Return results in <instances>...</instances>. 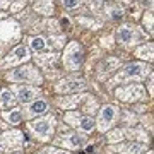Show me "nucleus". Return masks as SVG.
<instances>
[{
    "instance_id": "obj_1",
    "label": "nucleus",
    "mask_w": 154,
    "mask_h": 154,
    "mask_svg": "<svg viewBox=\"0 0 154 154\" xmlns=\"http://www.w3.org/2000/svg\"><path fill=\"white\" fill-rule=\"evenodd\" d=\"M9 81L12 82H29V84H41L43 77L38 72V69H34L33 65H22L14 69L12 72H9L7 75Z\"/></svg>"
},
{
    "instance_id": "obj_2",
    "label": "nucleus",
    "mask_w": 154,
    "mask_h": 154,
    "mask_svg": "<svg viewBox=\"0 0 154 154\" xmlns=\"http://www.w3.org/2000/svg\"><path fill=\"white\" fill-rule=\"evenodd\" d=\"M29 130L39 140H48L53 135V130H55V116L48 115L43 116V118H36L29 123Z\"/></svg>"
},
{
    "instance_id": "obj_3",
    "label": "nucleus",
    "mask_w": 154,
    "mask_h": 154,
    "mask_svg": "<svg viewBox=\"0 0 154 154\" xmlns=\"http://www.w3.org/2000/svg\"><path fill=\"white\" fill-rule=\"evenodd\" d=\"M84 63V50L79 43H69L63 53V65L69 70H77Z\"/></svg>"
},
{
    "instance_id": "obj_4",
    "label": "nucleus",
    "mask_w": 154,
    "mask_h": 154,
    "mask_svg": "<svg viewBox=\"0 0 154 154\" xmlns=\"http://www.w3.org/2000/svg\"><path fill=\"white\" fill-rule=\"evenodd\" d=\"M149 74V67L146 63L140 62H132L125 65V69L122 70V74H118L116 77V82L118 81H132V79H144Z\"/></svg>"
},
{
    "instance_id": "obj_5",
    "label": "nucleus",
    "mask_w": 154,
    "mask_h": 154,
    "mask_svg": "<svg viewBox=\"0 0 154 154\" xmlns=\"http://www.w3.org/2000/svg\"><path fill=\"white\" fill-rule=\"evenodd\" d=\"M116 115H118V111L113 105H105L99 111V118H98V128L101 132H106V130H110L113 123L116 120Z\"/></svg>"
},
{
    "instance_id": "obj_6",
    "label": "nucleus",
    "mask_w": 154,
    "mask_h": 154,
    "mask_svg": "<svg viewBox=\"0 0 154 154\" xmlns=\"http://www.w3.org/2000/svg\"><path fill=\"white\" fill-rule=\"evenodd\" d=\"M116 98L122 99V101H127V103H132V101L146 98V91H144L142 86H139V84H130V86H127V88L116 89Z\"/></svg>"
},
{
    "instance_id": "obj_7",
    "label": "nucleus",
    "mask_w": 154,
    "mask_h": 154,
    "mask_svg": "<svg viewBox=\"0 0 154 154\" xmlns=\"http://www.w3.org/2000/svg\"><path fill=\"white\" fill-rule=\"evenodd\" d=\"M67 118V122L70 123V125H74L75 128H79V130H82V132H86V134H89V132H93L94 130V123L96 122L91 118V116H86V115H79V113H69V115L65 116Z\"/></svg>"
},
{
    "instance_id": "obj_8",
    "label": "nucleus",
    "mask_w": 154,
    "mask_h": 154,
    "mask_svg": "<svg viewBox=\"0 0 154 154\" xmlns=\"http://www.w3.org/2000/svg\"><path fill=\"white\" fill-rule=\"evenodd\" d=\"M116 39L118 43L123 45V46H132V45H137L139 39H140V34L134 26H122L116 31Z\"/></svg>"
},
{
    "instance_id": "obj_9",
    "label": "nucleus",
    "mask_w": 154,
    "mask_h": 154,
    "mask_svg": "<svg viewBox=\"0 0 154 154\" xmlns=\"http://www.w3.org/2000/svg\"><path fill=\"white\" fill-rule=\"evenodd\" d=\"M29 48L26 46V45H19V46H16V48L12 50L11 53L5 57V60L2 62V65H19V63H22V62H26L29 58Z\"/></svg>"
},
{
    "instance_id": "obj_10",
    "label": "nucleus",
    "mask_w": 154,
    "mask_h": 154,
    "mask_svg": "<svg viewBox=\"0 0 154 154\" xmlns=\"http://www.w3.org/2000/svg\"><path fill=\"white\" fill-rule=\"evenodd\" d=\"M22 144V134L14 130V132L0 134V152L5 149H19Z\"/></svg>"
},
{
    "instance_id": "obj_11",
    "label": "nucleus",
    "mask_w": 154,
    "mask_h": 154,
    "mask_svg": "<svg viewBox=\"0 0 154 154\" xmlns=\"http://www.w3.org/2000/svg\"><path fill=\"white\" fill-rule=\"evenodd\" d=\"M19 36V26L14 21H7L0 24V41L5 43V41H12Z\"/></svg>"
},
{
    "instance_id": "obj_12",
    "label": "nucleus",
    "mask_w": 154,
    "mask_h": 154,
    "mask_svg": "<svg viewBox=\"0 0 154 154\" xmlns=\"http://www.w3.org/2000/svg\"><path fill=\"white\" fill-rule=\"evenodd\" d=\"M84 88H86V82L82 79H65L57 84L58 93H77V91H82Z\"/></svg>"
},
{
    "instance_id": "obj_13",
    "label": "nucleus",
    "mask_w": 154,
    "mask_h": 154,
    "mask_svg": "<svg viewBox=\"0 0 154 154\" xmlns=\"http://www.w3.org/2000/svg\"><path fill=\"white\" fill-rule=\"evenodd\" d=\"M46 111H48V103H46L45 99H36V101H33V103L26 108L24 116H26V118H33V116L45 115Z\"/></svg>"
},
{
    "instance_id": "obj_14",
    "label": "nucleus",
    "mask_w": 154,
    "mask_h": 154,
    "mask_svg": "<svg viewBox=\"0 0 154 154\" xmlns=\"http://www.w3.org/2000/svg\"><path fill=\"white\" fill-rule=\"evenodd\" d=\"M16 93H17V99L21 103H31L36 96H39V91L36 88H29V86H17Z\"/></svg>"
},
{
    "instance_id": "obj_15",
    "label": "nucleus",
    "mask_w": 154,
    "mask_h": 154,
    "mask_svg": "<svg viewBox=\"0 0 154 154\" xmlns=\"http://www.w3.org/2000/svg\"><path fill=\"white\" fill-rule=\"evenodd\" d=\"M62 137L63 139H58L57 142L62 144V146H65L67 149H79L82 146V140H84V137H81V135L75 134V132H69V134H65V135H62Z\"/></svg>"
},
{
    "instance_id": "obj_16",
    "label": "nucleus",
    "mask_w": 154,
    "mask_h": 154,
    "mask_svg": "<svg viewBox=\"0 0 154 154\" xmlns=\"http://www.w3.org/2000/svg\"><path fill=\"white\" fill-rule=\"evenodd\" d=\"M111 151H115L118 154H142V151H146L144 144H120V146H113Z\"/></svg>"
},
{
    "instance_id": "obj_17",
    "label": "nucleus",
    "mask_w": 154,
    "mask_h": 154,
    "mask_svg": "<svg viewBox=\"0 0 154 154\" xmlns=\"http://www.w3.org/2000/svg\"><path fill=\"white\" fill-rule=\"evenodd\" d=\"M16 101H17L16 96L9 89H4L0 93V108H14L16 106Z\"/></svg>"
},
{
    "instance_id": "obj_18",
    "label": "nucleus",
    "mask_w": 154,
    "mask_h": 154,
    "mask_svg": "<svg viewBox=\"0 0 154 154\" xmlns=\"http://www.w3.org/2000/svg\"><path fill=\"white\" fill-rule=\"evenodd\" d=\"M4 118H5L11 125H19L22 122V118H24V115H22V111L19 110V108H14V110H11V111H5V113H4Z\"/></svg>"
},
{
    "instance_id": "obj_19",
    "label": "nucleus",
    "mask_w": 154,
    "mask_h": 154,
    "mask_svg": "<svg viewBox=\"0 0 154 154\" xmlns=\"http://www.w3.org/2000/svg\"><path fill=\"white\" fill-rule=\"evenodd\" d=\"M120 65V62L116 60V58H106V62L101 65V70H99V77H105V74L108 75L110 72H113L116 67Z\"/></svg>"
},
{
    "instance_id": "obj_20",
    "label": "nucleus",
    "mask_w": 154,
    "mask_h": 154,
    "mask_svg": "<svg viewBox=\"0 0 154 154\" xmlns=\"http://www.w3.org/2000/svg\"><path fill=\"white\" fill-rule=\"evenodd\" d=\"M29 46L34 51H45L46 50V41H45L43 36H34V38L29 39Z\"/></svg>"
},
{
    "instance_id": "obj_21",
    "label": "nucleus",
    "mask_w": 154,
    "mask_h": 154,
    "mask_svg": "<svg viewBox=\"0 0 154 154\" xmlns=\"http://www.w3.org/2000/svg\"><path fill=\"white\" fill-rule=\"evenodd\" d=\"M135 55H137L139 58H144V60H152V43L140 46V48L135 51Z\"/></svg>"
},
{
    "instance_id": "obj_22",
    "label": "nucleus",
    "mask_w": 154,
    "mask_h": 154,
    "mask_svg": "<svg viewBox=\"0 0 154 154\" xmlns=\"http://www.w3.org/2000/svg\"><path fill=\"white\" fill-rule=\"evenodd\" d=\"M34 7H36V11H38V12H41V14H46V16L53 12V4H51L50 0H38Z\"/></svg>"
},
{
    "instance_id": "obj_23",
    "label": "nucleus",
    "mask_w": 154,
    "mask_h": 154,
    "mask_svg": "<svg viewBox=\"0 0 154 154\" xmlns=\"http://www.w3.org/2000/svg\"><path fill=\"white\" fill-rule=\"evenodd\" d=\"M82 98H84V96H75L74 99H63V101H60V105L63 106L65 110H72V108H74V106H75Z\"/></svg>"
},
{
    "instance_id": "obj_24",
    "label": "nucleus",
    "mask_w": 154,
    "mask_h": 154,
    "mask_svg": "<svg viewBox=\"0 0 154 154\" xmlns=\"http://www.w3.org/2000/svg\"><path fill=\"white\" fill-rule=\"evenodd\" d=\"M122 139H123V130H113V132L108 134L110 142H116V140H122Z\"/></svg>"
},
{
    "instance_id": "obj_25",
    "label": "nucleus",
    "mask_w": 154,
    "mask_h": 154,
    "mask_svg": "<svg viewBox=\"0 0 154 154\" xmlns=\"http://www.w3.org/2000/svg\"><path fill=\"white\" fill-rule=\"evenodd\" d=\"M81 4H82V0H62V5L65 9H74V7L81 5Z\"/></svg>"
},
{
    "instance_id": "obj_26",
    "label": "nucleus",
    "mask_w": 154,
    "mask_h": 154,
    "mask_svg": "<svg viewBox=\"0 0 154 154\" xmlns=\"http://www.w3.org/2000/svg\"><path fill=\"white\" fill-rule=\"evenodd\" d=\"M144 24L149 28V31H151V26H152V16H151V12H147V16L144 17Z\"/></svg>"
},
{
    "instance_id": "obj_27",
    "label": "nucleus",
    "mask_w": 154,
    "mask_h": 154,
    "mask_svg": "<svg viewBox=\"0 0 154 154\" xmlns=\"http://www.w3.org/2000/svg\"><path fill=\"white\" fill-rule=\"evenodd\" d=\"M46 154H70V152H65V151H58V149H53V147H48L45 149Z\"/></svg>"
},
{
    "instance_id": "obj_28",
    "label": "nucleus",
    "mask_w": 154,
    "mask_h": 154,
    "mask_svg": "<svg viewBox=\"0 0 154 154\" xmlns=\"http://www.w3.org/2000/svg\"><path fill=\"white\" fill-rule=\"evenodd\" d=\"M149 93L152 94V75L149 77Z\"/></svg>"
},
{
    "instance_id": "obj_29",
    "label": "nucleus",
    "mask_w": 154,
    "mask_h": 154,
    "mask_svg": "<svg viewBox=\"0 0 154 154\" xmlns=\"http://www.w3.org/2000/svg\"><path fill=\"white\" fill-rule=\"evenodd\" d=\"M93 2H94V5H99V4H101L103 0H93Z\"/></svg>"
},
{
    "instance_id": "obj_30",
    "label": "nucleus",
    "mask_w": 154,
    "mask_h": 154,
    "mask_svg": "<svg viewBox=\"0 0 154 154\" xmlns=\"http://www.w3.org/2000/svg\"><path fill=\"white\" fill-rule=\"evenodd\" d=\"M9 2H14V0H7V4H9Z\"/></svg>"
},
{
    "instance_id": "obj_31",
    "label": "nucleus",
    "mask_w": 154,
    "mask_h": 154,
    "mask_svg": "<svg viewBox=\"0 0 154 154\" xmlns=\"http://www.w3.org/2000/svg\"><path fill=\"white\" fill-rule=\"evenodd\" d=\"M147 154H152V152H147Z\"/></svg>"
}]
</instances>
